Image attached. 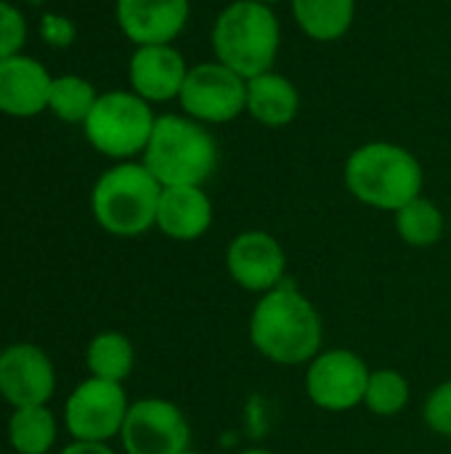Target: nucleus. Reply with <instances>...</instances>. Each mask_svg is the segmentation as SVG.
I'll return each instance as SVG.
<instances>
[{
	"mask_svg": "<svg viewBox=\"0 0 451 454\" xmlns=\"http://www.w3.org/2000/svg\"><path fill=\"white\" fill-rule=\"evenodd\" d=\"M247 333L253 348L282 367L308 364L324 346L322 314L292 282H282L258 298Z\"/></svg>",
	"mask_w": 451,
	"mask_h": 454,
	"instance_id": "nucleus-1",
	"label": "nucleus"
},
{
	"mask_svg": "<svg viewBox=\"0 0 451 454\" xmlns=\"http://www.w3.org/2000/svg\"><path fill=\"white\" fill-rule=\"evenodd\" d=\"M343 181L356 202L372 210L396 213L423 194L425 170L407 146L393 141H367L348 154Z\"/></svg>",
	"mask_w": 451,
	"mask_h": 454,
	"instance_id": "nucleus-2",
	"label": "nucleus"
},
{
	"mask_svg": "<svg viewBox=\"0 0 451 454\" xmlns=\"http://www.w3.org/2000/svg\"><path fill=\"white\" fill-rule=\"evenodd\" d=\"M218 141L189 114H162L144 149L146 170L162 186H205L218 170Z\"/></svg>",
	"mask_w": 451,
	"mask_h": 454,
	"instance_id": "nucleus-3",
	"label": "nucleus"
},
{
	"mask_svg": "<svg viewBox=\"0 0 451 454\" xmlns=\"http://www.w3.org/2000/svg\"><path fill=\"white\" fill-rule=\"evenodd\" d=\"M210 45L215 61L245 80L274 69L282 48V24L274 8L255 0H231L213 21Z\"/></svg>",
	"mask_w": 451,
	"mask_h": 454,
	"instance_id": "nucleus-4",
	"label": "nucleus"
},
{
	"mask_svg": "<svg viewBox=\"0 0 451 454\" xmlns=\"http://www.w3.org/2000/svg\"><path fill=\"white\" fill-rule=\"evenodd\" d=\"M162 184L144 162H117L93 186L90 210L96 223L114 237H141L157 226Z\"/></svg>",
	"mask_w": 451,
	"mask_h": 454,
	"instance_id": "nucleus-5",
	"label": "nucleus"
},
{
	"mask_svg": "<svg viewBox=\"0 0 451 454\" xmlns=\"http://www.w3.org/2000/svg\"><path fill=\"white\" fill-rule=\"evenodd\" d=\"M154 122L157 117L152 112V104L144 101L138 93L109 90L98 96L82 128H85L88 144L96 152L125 162L136 154H144L152 138Z\"/></svg>",
	"mask_w": 451,
	"mask_h": 454,
	"instance_id": "nucleus-6",
	"label": "nucleus"
},
{
	"mask_svg": "<svg viewBox=\"0 0 451 454\" xmlns=\"http://www.w3.org/2000/svg\"><path fill=\"white\" fill-rule=\"evenodd\" d=\"M178 104L183 114L202 125H226L247 109V80L221 61L189 67Z\"/></svg>",
	"mask_w": 451,
	"mask_h": 454,
	"instance_id": "nucleus-7",
	"label": "nucleus"
},
{
	"mask_svg": "<svg viewBox=\"0 0 451 454\" xmlns=\"http://www.w3.org/2000/svg\"><path fill=\"white\" fill-rule=\"evenodd\" d=\"M367 362L351 348H322L306 364V394L324 412H351L364 404Z\"/></svg>",
	"mask_w": 451,
	"mask_h": 454,
	"instance_id": "nucleus-8",
	"label": "nucleus"
},
{
	"mask_svg": "<svg viewBox=\"0 0 451 454\" xmlns=\"http://www.w3.org/2000/svg\"><path fill=\"white\" fill-rule=\"evenodd\" d=\"M128 410L130 404L122 383L88 378L69 394L64 404V423L74 442L106 444L120 436Z\"/></svg>",
	"mask_w": 451,
	"mask_h": 454,
	"instance_id": "nucleus-9",
	"label": "nucleus"
},
{
	"mask_svg": "<svg viewBox=\"0 0 451 454\" xmlns=\"http://www.w3.org/2000/svg\"><path fill=\"white\" fill-rule=\"evenodd\" d=\"M120 442L125 454H181L191 447V426L178 404L138 399L128 410Z\"/></svg>",
	"mask_w": 451,
	"mask_h": 454,
	"instance_id": "nucleus-10",
	"label": "nucleus"
},
{
	"mask_svg": "<svg viewBox=\"0 0 451 454\" xmlns=\"http://www.w3.org/2000/svg\"><path fill=\"white\" fill-rule=\"evenodd\" d=\"M226 271L237 287L260 298L287 282V255L274 234L250 229L229 242Z\"/></svg>",
	"mask_w": 451,
	"mask_h": 454,
	"instance_id": "nucleus-11",
	"label": "nucleus"
},
{
	"mask_svg": "<svg viewBox=\"0 0 451 454\" xmlns=\"http://www.w3.org/2000/svg\"><path fill=\"white\" fill-rule=\"evenodd\" d=\"M56 391V370L48 354L32 343L0 351V396L13 407H45Z\"/></svg>",
	"mask_w": 451,
	"mask_h": 454,
	"instance_id": "nucleus-12",
	"label": "nucleus"
},
{
	"mask_svg": "<svg viewBox=\"0 0 451 454\" xmlns=\"http://www.w3.org/2000/svg\"><path fill=\"white\" fill-rule=\"evenodd\" d=\"M186 74H189V64L173 43L136 45L128 67L133 93H138L149 104L178 98Z\"/></svg>",
	"mask_w": 451,
	"mask_h": 454,
	"instance_id": "nucleus-13",
	"label": "nucleus"
},
{
	"mask_svg": "<svg viewBox=\"0 0 451 454\" xmlns=\"http://www.w3.org/2000/svg\"><path fill=\"white\" fill-rule=\"evenodd\" d=\"M189 16L191 0H117V24L133 45L173 43Z\"/></svg>",
	"mask_w": 451,
	"mask_h": 454,
	"instance_id": "nucleus-14",
	"label": "nucleus"
},
{
	"mask_svg": "<svg viewBox=\"0 0 451 454\" xmlns=\"http://www.w3.org/2000/svg\"><path fill=\"white\" fill-rule=\"evenodd\" d=\"M213 200L202 186H162L157 229L175 242L202 239L213 226Z\"/></svg>",
	"mask_w": 451,
	"mask_h": 454,
	"instance_id": "nucleus-15",
	"label": "nucleus"
},
{
	"mask_svg": "<svg viewBox=\"0 0 451 454\" xmlns=\"http://www.w3.org/2000/svg\"><path fill=\"white\" fill-rule=\"evenodd\" d=\"M53 77L29 56H8L0 61V112L11 117H35L48 109Z\"/></svg>",
	"mask_w": 451,
	"mask_h": 454,
	"instance_id": "nucleus-16",
	"label": "nucleus"
},
{
	"mask_svg": "<svg viewBox=\"0 0 451 454\" xmlns=\"http://www.w3.org/2000/svg\"><path fill=\"white\" fill-rule=\"evenodd\" d=\"M258 125L263 128H287L300 114V90L282 72H263L247 80V109Z\"/></svg>",
	"mask_w": 451,
	"mask_h": 454,
	"instance_id": "nucleus-17",
	"label": "nucleus"
},
{
	"mask_svg": "<svg viewBox=\"0 0 451 454\" xmlns=\"http://www.w3.org/2000/svg\"><path fill=\"white\" fill-rule=\"evenodd\" d=\"M300 32L316 43L343 40L356 19V0H290Z\"/></svg>",
	"mask_w": 451,
	"mask_h": 454,
	"instance_id": "nucleus-18",
	"label": "nucleus"
},
{
	"mask_svg": "<svg viewBox=\"0 0 451 454\" xmlns=\"http://www.w3.org/2000/svg\"><path fill=\"white\" fill-rule=\"evenodd\" d=\"M393 223H396V234L404 245L423 250V247H433L441 242L449 221L433 200L420 194L417 200H412L409 205H404L401 210L393 213Z\"/></svg>",
	"mask_w": 451,
	"mask_h": 454,
	"instance_id": "nucleus-19",
	"label": "nucleus"
},
{
	"mask_svg": "<svg viewBox=\"0 0 451 454\" xmlns=\"http://www.w3.org/2000/svg\"><path fill=\"white\" fill-rule=\"evenodd\" d=\"M90 378H101V380H112V383H122L136 364V351L130 338H125L122 333H98L85 354Z\"/></svg>",
	"mask_w": 451,
	"mask_h": 454,
	"instance_id": "nucleus-20",
	"label": "nucleus"
},
{
	"mask_svg": "<svg viewBox=\"0 0 451 454\" xmlns=\"http://www.w3.org/2000/svg\"><path fill=\"white\" fill-rule=\"evenodd\" d=\"M11 447L19 454H48L56 444V418L48 407H21L8 423Z\"/></svg>",
	"mask_w": 451,
	"mask_h": 454,
	"instance_id": "nucleus-21",
	"label": "nucleus"
},
{
	"mask_svg": "<svg viewBox=\"0 0 451 454\" xmlns=\"http://www.w3.org/2000/svg\"><path fill=\"white\" fill-rule=\"evenodd\" d=\"M96 101H98V93L85 77L61 74L51 82L48 109L64 122H85Z\"/></svg>",
	"mask_w": 451,
	"mask_h": 454,
	"instance_id": "nucleus-22",
	"label": "nucleus"
},
{
	"mask_svg": "<svg viewBox=\"0 0 451 454\" xmlns=\"http://www.w3.org/2000/svg\"><path fill=\"white\" fill-rule=\"evenodd\" d=\"M412 396L409 380L407 375H401L399 370L383 367V370H372L369 372V383H367V394H364V407L377 415V418H396L407 410Z\"/></svg>",
	"mask_w": 451,
	"mask_h": 454,
	"instance_id": "nucleus-23",
	"label": "nucleus"
},
{
	"mask_svg": "<svg viewBox=\"0 0 451 454\" xmlns=\"http://www.w3.org/2000/svg\"><path fill=\"white\" fill-rule=\"evenodd\" d=\"M423 423L436 436L451 439V380L439 383L423 404Z\"/></svg>",
	"mask_w": 451,
	"mask_h": 454,
	"instance_id": "nucleus-24",
	"label": "nucleus"
},
{
	"mask_svg": "<svg viewBox=\"0 0 451 454\" xmlns=\"http://www.w3.org/2000/svg\"><path fill=\"white\" fill-rule=\"evenodd\" d=\"M24 37H27L24 16L19 13V8L0 0V61L16 56L19 48L24 45Z\"/></svg>",
	"mask_w": 451,
	"mask_h": 454,
	"instance_id": "nucleus-25",
	"label": "nucleus"
},
{
	"mask_svg": "<svg viewBox=\"0 0 451 454\" xmlns=\"http://www.w3.org/2000/svg\"><path fill=\"white\" fill-rule=\"evenodd\" d=\"M61 454H114L106 444L101 442H72L69 447H64Z\"/></svg>",
	"mask_w": 451,
	"mask_h": 454,
	"instance_id": "nucleus-26",
	"label": "nucleus"
},
{
	"mask_svg": "<svg viewBox=\"0 0 451 454\" xmlns=\"http://www.w3.org/2000/svg\"><path fill=\"white\" fill-rule=\"evenodd\" d=\"M237 454H276L271 452V450H266V447H250V450H242V452Z\"/></svg>",
	"mask_w": 451,
	"mask_h": 454,
	"instance_id": "nucleus-27",
	"label": "nucleus"
},
{
	"mask_svg": "<svg viewBox=\"0 0 451 454\" xmlns=\"http://www.w3.org/2000/svg\"><path fill=\"white\" fill-rule=\"evenodd\" d=\"M255 3H263V5H268V8H274V5L282 3V0H255Z\"/></svg>",
	"mask_w": 451,
	"mask_h": 454,
	"instance_id": "nucleus-28",
	"label": "nucleus"
},
{
	"mask_svg": "<svg viewBox=\"0 0 451 454\" xmlns=\"http://www.w3.org/2000/svg\"><path fill=\"white\" fill-rule=\"evenodd\" d=\"M181 454H202V452H197V450H191V447H189L186 452H181Z\"/></svg>",
	"mask_w": 451,
	"mask_h": 454,
	"instance_id": "nucleus-29",
	"label": "nucleus"
},
{
	"mask_svg": "<svg viewBox=\"0 0 451 454\" xmlns=\"http://www.w3.org/2000/svg\"><path fill=\"white\" fill-rule=\"evenodd\" d=\"M449 229H451V213H449Z\"/></svg>",
	"mask_w": 451,
	"mask_h": 454,
	"instance_id": "nucleus-30",
	"label": "nucleus"
}]
</instances>
